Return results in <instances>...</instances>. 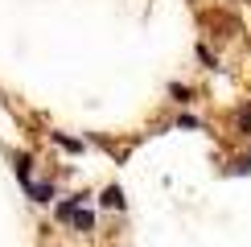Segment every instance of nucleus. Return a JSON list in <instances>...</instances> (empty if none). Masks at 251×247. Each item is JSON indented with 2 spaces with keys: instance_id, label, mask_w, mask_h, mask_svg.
<instances>
[{
  "instance_id": "2",
  "label": "nucleus",
  "mask_w": 251,
  "mask_h": 247,
  "mask_svg": "<svg viewBox=\"0 0 251 247\" xmlns=\"http://www.w3.org/2000/svg\"><path fill=\"white\" fill-rule=\"evenodd\" d=\"M103 202H107L111 210H120V206H124V194H120V190H107V194H103Z\"/></svg>"
},
{
  "instance_id": "1",
  "label": "nucleus",
  "mask_w": 251,
  "mask_h": 247,
  "mask_svg": "<svg viewBox=\"0 0 251 247\" xmlns=\"http://www.w3.org/2000/svg\"><path fill=\"white\" fill-rule=\"evenodd\" d=\"M70 222H75L78 231H91V226H95V214H87V210H75V214H70Z\"/></svg>"
},
{
  "instance_id": "3",
  "label": "nucleus",
  "mask_w": 251,
  "mask_h": 247,
  "mask_svg": "<svg viewBox=\"0 0 251 247\" xmlns=\"http://www.w3.org/2000/svg\"><path fill=\"white\" fill-rule=\"evenodd\" d=\"M54 144H62V148H66V152H78V148H82L78 140H70V136H58V132H54Z\"/></svg>"
},
{
  "instance_id": "5",
  "label": "nucleus",
  "mask_w": 251,
  "mask_h": 247,
  "mask_svg": "<svg viewBox=\"0 0 251 247\" xmlns=\"http://www.w3.org/2000/svg\"><path fill=\"white\" fill-rule=\"evenodd\" d=\"M239 128H243V132H251V103H247L243 111H239Z\"/></svg>"
},
{
  "instance_id": "4",
  "label": "nucleus",
  "mask_w": 251,
  "mask_h": 247,
  "mask_svg": "<svg viewBox=\"0 0 251 247\" xmlns=\"http://www.w3.org/2000/svg\"><path fill=\"white\" fill-rule=\"evenodd\" d=\"M29 190H33V198H37V202H50V194H54L50 185H29Z\"/></svg>"
}]
</instances>
